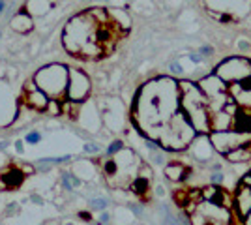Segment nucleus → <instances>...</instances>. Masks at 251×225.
Returning <instances> with one entry per match:
<instances>
[{"mask_svg":"<svg viewBox=\"0 0 251 225\" xmlns=\"http://www.w3.org/2000/svg\"><path fill=\"white\" fill-rule=\"evenodd\" d=\"M250 175H251V171H250Z\"/></svg>","mask_w":251,"mask_h":225,"instance_id":"38","label":"nucleus"},{"mask_svg":"<svg viewBox=\"0 0 251 225\" xmlns=\"http://www.w3.org/2000/svg\"><path fill=\"white\" fill-rule=\"evenodd\" d=\"M72 160V156L70 154H66V156H56V158H43V160L36 161V165H49V163H66V161Z\"/></svg>","mask_w":251,"mask_h":225,"instance_id":"16","label":"nucleus"},{"mask_svg":"<svg viewBox=\"0 0 251 225\" xmlns=\"http://www.w3.org/2000/svg\"><path fill=\"white\" fill-rule=\"evenodd\" d=\"M214 74L223 79L227 85H238L251 77V60L244 56H229L216 66Z\"/></svg>","mask_w":251,"mask_h":225,"instance_id":"4","label":"nucleus"},{"mask_svg":"<svg viewBox=\"0 0 251 225\" xmlns=\"http://www.w3.org/2000/svg\"><path fill=\"white\" fill-rule=\"evenodd\" d=\"M90 90V83L88 77L79 72V70H72L70 72V86H68V98L70 100H83Z\"/></svg>","mask_w":251,"mask_h":225,"instance_id":"8","label":"nucleus"},{"mask_svg":"<svg viewBox=\"0 0 251 225\" xmlns=\"http://www.w3.org/2000/svg\"><path fill=\"white\" fill-rule=\"evenodd\" d=\"M36 86L42 88L45 94H51L52 98L62 96L70 86V70H66L60 64L45 66L36 74Z\"/></svg>","mask_w":251,"mask_h":225,"instance_id":"3","label":"nucleus"},{"mask_svg":"<svg viewBox=\"0 0 251 225\" xmlns=\"http://www.w3.org/2000/svg\"><path fill=\"white\" fill-rule=\"evenodd\" d=\"M4 6H6V0H0V13L4 10Z\"/></svg>","mask_w":251,"mask_h":225,"instance_id":"36","label":"nucleus"},{"mask_svg":"<svg viewBox=\"0 0 251 225\" xmlns=\"http://www.w3.org/2000/svg\"><path fill=\"white\" fill-rule=\"evenodd\" d=\"M30 201L34 204H43V199L40 197V195H36V193H34V195H30Z\"/></svg>","mask_w":251,"mask_h":225,"instance_id":"32","label":"nucleus"},{"mask_svg":"<svg viewBox=\"0 0 251 225\" xmlns=\"http://www.w3.org/2000/svg\"><path fill=\"white\" fill-rule=\"evenodd\" d=\"M77 216H79L83 222H92V214H90L88 210H81V212H79Z\"/></svg>","mask_w":251,"mask_h":225,"instance_id":"28","label":"nucleus"},{"mask_svg":"<svg viewBox=\"0 0 251 225\" xmlns=\"http://www.w3.org/2000/svg\"><path fill=\"white\" fill-rule=\"evenodd\" d=\"M216 21L223 23V25H229V23H234V17H230V15H227V13H210Z\"/></svg>","mask_w":251,"mask_h":225,"instance_id":"20","label":"nucleus"},{"mask_svg":"<svg viewBox=\"0 0 251 225\" xmlns=\"http://www.w3.org/2000/svg\"><path fill=\"white\" fill-rule=\"evenodd\" d=\"M210 141H212L216 152L227 156L232 150L248 145L251 141V135L250 133H242V131H234V129H229V131H212L210 133Z\"/></svg>","mask_w":251,"mask_h":225,"instance_id":"5","label":"nucleus"},{"mask_svg":"<svg viewBox=\"0 0 251 225\" xmlns=\"http://www.w3.org/2000/svg\"><path fill=\"white\" fill-rule=\"evenodd\" d=\"M107 206H109V199H105V197H94V199H90V210L105 212Z\"/></svg>","mask_w":251,"mask_h":225,"instance_id":"15","label":"nucleus"},{"mask_svg":"<svg viewBox=\"0 0 251 225\" xmlns=\"http://www.w3.org/2000/svg\"><path fill=\"white\" fill-rule=\"evenodd\" d=\"M210 184H214V186H221V184L225 182V173L223 171H216V173H210Z\"/></svg>","mask_w":251,"mask_h":225,"instance_id":"18","label":"nucleus"},{"mask_svg":"<svg viewBox=\"0 0 251 225\" xmlns=\"http://www.w3.org/2000/svg\"><path fill=\"white\" fill-rule=\"evenodd\" d=\"M8 145H10V143H8V141H0V150L8 149Z\"/></svg>","mask_w":251,"mask_h":225,"instance_id":"35","label":"nucleus"},{"mask_svg":"<svg viewBox=\"0 0 251 225\" xmlns=\"http://www.w3.org/2000/svg\"><path fill=\"white\" fill-rule=\"evenodd\" d=\"M189 169L188 165H184L182 161H171L165 165V176H167L171 182H184L189 176Z\"/></svg>","mask_w":251,"mask_h":225,"instance_id":"10","label":"nucleus"},{"mask_svg":"<svg viewBox=\"0 0 251 225\" xmlns=\"http://www.w3.org/2000/svg\"><path fill=\"white\" fill-rule=\"evenodd\" d=\"M109 222H111V214H109V212L105 210V212H101V214H100V224H101V225H107Z\"/></svg>","mask_w":251,"mask_h":225,"instance_id":"27","label":"nucleus"},{"mask_svg":"<svg viewBox=\"0 0 251 225\" xmlns=\"http://www.w3.org/2000/svg\"><path fill=\"white\" fill-rule=\"evenodd\" d=\"M169 70H171V74L178 75V77H182V75H184V68H182V64L176 62V60H173V62L169 64Z\"/></svg>","mask_w":251,"mask_h":225,"instance_id":"21","label":"nucleus"},{"mask_svg":"<svg viewBox=\"0 0 251 225\" xmlns=\"http://www.w3.org/2000/svg\"><path fill=\"white\" fill-rule=\"evenodd\" d=\"M66 225H75V224H66Z\"/></svg>","mask_w":251,"mask_h":225,"instance_id":"37","label":"nucleus"},{"mask_svg":"<svg viewBox=\"0 0 251 225\" xmlns=\"http://www.w3.org/2000/svg\"><path fill=\"white\" fill-rule=\"evenodd\" d=\"M232 195H234V214H236V218H240L242 222L251 212V190L248 186L238 182Z\"/></svg>","mask_w":251,"mask_h":225,"instance_id":"9","label":"nucleus"},{"mask_svg":"<svg viewBox=\"0 0 251 225\" xmlns=\"http://www.w3.org/2000/svg\"><path fill=\"white\" fill-rule=\"evenodd\" d=\"M25 175L26 173L23 171L21 167H10V169H6V171L0 175V182H2V188H17V186H21L23 180H25Z\"/></svg>","mask_w":251,"mask_h":225,"instance_id":"11","label":"nucleus"},{"mask_svg":"<svg viewBox=\"0 0 251 225\" xmlns=\"http://www.w3.org/2000/svg\"><path fill=\"white\" fill-rule=\"evenodd\" d=\"M124 150V143L122 141H113L111 145H109V149H107V156L111 158V156H116L118 152H122Z\"/></svg>","mask_w":251,"mask_h":225,"instance_id":"17","label":"nucleus"},{"mask_svg":"<svg viewBox=\"0 0 251 225\" xmlns=\"http://www.w3.org/2000/svg\"><path fill=\"white\" fill-rule=\"evenodd\" d=\"M189 60H191L193 64H201V62L204 60V56H201L199 53H189Z\"/></svg>","mask_w":251,"mask_h":225,"instance_id":"26","label":"nucleus"},{"mask_svg":"<svg viewBox=\"0 0 251 225\" xmlns=\"http://www.w3.org/2000/svg\"><path fill=\"white\" fill-rule=\"evenodd\" d=\"M11 26H13V30H17V32H30L32 30V19L28 13H25V11H21V13H17L13 19H11Z\"/></svg>","mask_w":251,"mask_h":225,"instance_id":"12","label":"nucleus"},{"mask_svg":"<svg viewBox=\"0 0 251 225\" xmlns=\"http://www.w3.org/2000/svg\"><path fill=\"white\" fill-rule=\"evenodd\" d=\"M242 225H251V212L242 220Z\"/></svg>","mask_w":251,"mask_h":225,"instance_id":"33","label":"nucleus"},{"mask_svg":"<svg viewBox=\"0 0 251 225\" xmlns=\"http://www.w3.org/2000/svg\"><path fill=\"white\" fill-rule=\"evenodd\" d=\"M240 184H244V186H248V188H250V190H251V175H250V173H248V175H244V176H242Z\"/></svg>","mask_w":251,"mask_h":225,"instance_id":"30","label":"nucleus"},{"mask_svg":"<svg viewBox=\"0 0 251 225\" xmlns=\"http://www.w3.org/2000/svg\"><path fill=\"white\" fill-rule=\"evenodd\" d=\"M210 169H212V173L223 171V163H221V161H212V163H210Z\"/></svg>","mask_w":251,"mask_h":225,"instance_id":"29","label":"nucleus"},{"mask_svg":"<svg viewBox=\"0 0 251 225\" xmlns=\"http://www.w3.org/2000/svg\"><path fill=\"white\" fill-rule=\"evenodd\" d=\"M129 190L135 193V195H147L148 190H150V180L145 178V176H137L133 182L129 184Z\"/></svg>","mask_w":251,"mask_h":225,"instance_id":"13","label":"nucleus"},{"mask_svg":"<svg viewBox=\"0 0 251 225\" xmlns=\"http://www.w3.org/2000/svg\"><path fill=\"white\" fill-rule=\"evenodd\" d=\"M84 152L86 154H96V152H100V145L98 143H86L84 145Z\"/></svg>","mask_w":251,"mask_h":225,"instance_id":"24","label":"nucleus"},{"mask_svg":"<svg viewBox=\"0 0 251 225\" xmlns=\"http://www.w3.org/2000/svg\"><path fill=\"white\" fill-rule=\"evenodd\" d=\"M188 150L193 160L202 161V163H210V160L214 158V152H216L212 141H210V135L206 133H197V137L191 141Z\"/></svg>","mask_w":251,"mask_h":225,"instance_id":"7","label":"nucleus"},{"mask_svg":"<svg viewBox=\"0 0 251 225\" xmlns=\"http://www.w3.org/2000/svg\"><path fill=\"white\" fill-rule=\"evenodd\" d=\"M199 54L201 56H212V54H214V47L208 45V43H204V45L199 47Z\"/></svg>","mask_w":251,"mask_h":225,"instance_id":"22","label":"nucleus"},{"mask_svg":"<svg viewBox=\"0 0 251 225\" xmlns=\"http://www.w3.org/2000/svg\"><path fill=\"white\" fill-rule=\"evenodd\" d=\"M109 21V13L103 10H88L77 15L64 28V47L75 56L96 58L105 54L100 40V28Z\"/></svg>","mask_w":251,"mask_h":225,"instance_id":"2","label":"nucleus"},{"mask_svg":"<svg viewBox=\"0 0 251 225\" xmlns=\"http://www.w3.org/2000/svg\"><path fill=\"white\" fill-rule=\"evenodd\" d=\"M17 210V203H11V204H8V208H6V216H10V214H13Z\"/></svg>","mask_w":251,"mask_h":225,"instance_id":"31","label":"nucleus"},{"mask_svg":"<svg viewBox=\"0 0 251 225\" xmlns=\"http://www.w3.org/2000/svg\"><path fill=\"white\" fill-rule=\"evenodd\" d=\"M81 184V178H77V176H74L70 171H64L62 173V186L64 190H68V192H72L75 186H79Z\"/></svg>","mask_w":251,"mask_h":225,"instance_id":"14","label":"nucleus"},{"mask_svg":"<svg viewBox=\"0 0 251 225\" xmlns=\"http://www.w3.org/2000/svg\"><path fill=\"white\" fill-rule=\"evenodd\" d=\"M180 111V83L169 77H159L148 81L139 90L133 105V122L147 135V139L157 141L159 131Z\"/></svg>","mask_w":251,"mask_h":225,"instance_id":"1","label":"nucleus"},{"mask_svg":"<svg viewBox=\"0 0 251 225\" xmlns=\"http://www.w3.org/2000/svg\"><path fill=\"white\" fill-rule=\"evenodd\" d=\"M236 47H238V51H240V53H246V51H250L251 49V43L248 42V40H238Z\"/></svg>","mask_w":251,"mask_h":225,"instance_id":"25","label":"nucleus"},{"mask_svg":"<svg viewBox=\"0 0 251 225\" xmlns=\"http://www.w3.org/2000/svg\"><path fill=\"white\" fill-rule=\"evenodd\" d=\"M42 141V133H38V131H30L28 135H26V143H30V145H36V143H40Z\"/></svg>","mask_w":251,"mask_h":225,"instance_id":"23","label":"nucleus"},{"mask_svg":"<svg viewBox=\"0 0 251 225\" xmlns=\"http://www.w3.org/2000/svg\"><path fill=\"white\" fill-rule=\"evenodd\" d=\"M210 13H227L230 17L240 19L251 10V0H204Z\"/></svg>","mask_w":251,"mask_h":225,"instance_id":"6","label":"nucleus"},{"mask_svg":"<svg viewBox=\"0 0 251 225\" xmlns=\"http://www.w3.org/2000/svg\"><path fill=\"white\" fill-rule=\"evenodd\" d=\"M129 210L133 212V216H135V218H145V214H147L145 206H143L141 203H129Z\"/></svg>","mask_w":251,"mask_h":225,"instance_id":"19","label":"nucleus"},{"mask_svg":"<svg viewBox=\"0 0 251 225\" xmlns=\"http://www.w3.org/2000/svg\"><path fill=\"white\" fill-rule=\"evenodd\" d=\"M15 149H17V152H21L23 154V143L21 141H17V143H15Z\"/></svg>","mask_w":251,"mask_h":225,"instance_id":"34","label":"nucleus"}]
</instances>
